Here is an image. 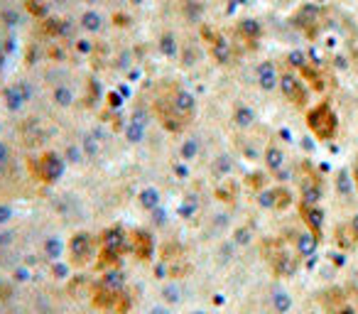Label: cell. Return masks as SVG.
<instances>
[{
	"instance_id": "6da1fadb",
	"label": "cell",
	"mask_w": 358,
	"mask_h": 314,
	"mask_svg": "<svg viewBox=\"0 0 358 314\" xmlns=\"http://www.w3.org/2000/svg\"><path fill=\"white\" fill-rule=\"evenodd\" d=\"M307 123H310L312 133L321 140H331V138L337 136V128H339V120L334 116V111L326 106V103H319L317 109L310 111L307 116Z\"/></svg>"
},
{
	"instance_id": "7a4b0ae2",
	"label": "cell",
	"mask_w": 358,
	"mask_h": 314,
	"mask_svg": "<svg viewBox=\"0 0 358 314\" xmlns=\"http://www.w3.org/2000/svg\"><path fill=\"white\" fill-rule=\"evenodd\" d=\"M283 91L288 93V98H292L294 103H304V98H307L302 84H299V79H294V76H283Z\"/></svg>"
},
{
	"instance_id": "3957f363",
	"label": "cell",
	"mask_w": 358,
	"mask_h": 314,
	"mask_svg": "<svg viewBox=\"0 0 358 314\" xmlns=\"http://www.w3.org/2000/svg\"><path fill=\"white\" fill-rule=\"evenodd\" d=\"M302 214H304V221L310 223L312 226V231H319L321 228V221H324V219H321V212L319 209H312V206H302Z\"/></svg>"
},
{
	"instance_id": "277c9868",
	"label": "cell",
	"mask_w": 358,
	"mask_h": 314,
	"mask_svg": "<svg viewBox=\"0 0 358 314\" xmlns=\"http://www.w3.org/2000/svg\"><path fill=\"white\" fill-rule=\"evenodd\" d=\"M317 248V236H312V233H304L302 239H299V250H302V255H312Z\"/></svg>"
},
{
	"instance_id": "5b68a950",
	"label": "cell",
	"mask_w": 358,
	"mask_h": 314,
	"mask_svg": "<svg viewBox=\"0 0 358 314\" xmlns=\"http://www.w3.org/2000/svg\"><path fill=\"white\" fill-rule=\"evenodd\" d=\"M319 196H321V190H319V187H317V185H304V199L310 201V204H312V201L319 199Z\"/></svg>"
},
{
	"instance_id": "8992f818",
	"label": "cell",
	"mask_w": 358,
	"mask_h": 314,
	"mask_svg": "<svg viewBox=\"0 0 358 314\" xmlns=\"http://www.w3.org/2000/svg\"><path fill=\"white\" fill-rule=\"evenodd\" d=\"M263 84H265V86H272V84H275V69H272L270 64L263 66Z\"/></svg>"
},
{
	"instance_id": "52a82bcc",
	"label": "cell",
	"mask_w": 358,
	"mask_h": 314,
	"mask_svg": "<svg viewBox=\"0 0 358 314\" xmlns=\"http://www.w3.org/2000/svg\"><path fill=\"white\" fill-rule=\"evenodd\" d=\"M337 314H356V312H353L351 307H339V309H337Z\"/></svg>"
},
{
	"instance_id": "ba28073f",
	"label": "cell",
	"mask_w": 358,
	"mask_h": 314,
	"mask_svg": "<svg viewBox=\"0 0 358 314\" xmlns=\"http://www.w3.org/2000/svg\"><path fill=\"white\" fill-rule=\"evenodd\" d=\"M353 231H356V236H358V216L353 219Z\"/></svg>"
},
{
	"instance_id": "9c48e42d",
	"label": "cell",
	"mask_w": 358,
	"mask_h": 314,
	"mask_svg": "<svg viewBox=\"0 0 358 314\" xmlns=\"http://www.w3.org/2000/svg\"><path fill=\"white\" fill-rule=\"evenodd\" d=\"M356 187H358V167H356Z\"/></svg>"
}]
</instances>
